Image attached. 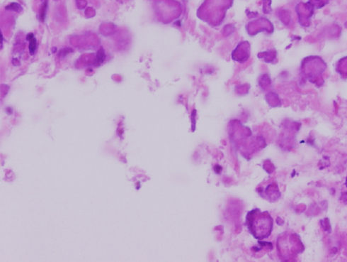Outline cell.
<instances>
[{"label":"cell","instance_id":"cell-1","mask_svg":"<svg viewBox=\"0 0 347 262\" xmlns=\"http://www.w3.org/2000/svg\"><path fill=\"white\" fill-rule=\"evenodd\" d=\"M247 225L252 235L257 240H263L270 235L273 220L267 212L259 210L251 211L247 215Z\"/></svg>","mask_w":347,"mask_h":262},{"label":"cell","instance_id":"cell-2","mask_svg":"<svg viewBox=\"0 0 347 262\" xmlns=\"http://www.w3.org/2000/svg\"><path fill=\"white\" fill-rule=\"evenodd\" d=\"M105 60V53L103 48H100L99 51L97 52L96 55V61L99 63H102Z\"/></svg>","mask_w":347,"mask_h":262},{"label":"cell","instance_id":"cell-3","mask_svg":"<svg viewBox=\"0 0 347 262\" xmlns=\"http://www.w3.org/2000/svg\"><path fill=\"white\" fill-rule=\"evenodd\" d=\"M6 9L13 10V11L17 12H20L22 10V7H21L20 5H19L17 3H12L11 5L6 7Z\"/></svg>","mask_w":347,"mask_h":262},{"label":"cell","instance_id":"cell-4","mask_svg":"<svg viewBox=\"0 0 347 262\" xmlns=\"http://www.w3.org/2000/svg\"><path fill=\"white\" fill-rule=\"evenodd\" d=\"M35 48H36V40L35 39V38H33L30 40V43H29V52L31 55L34 53Z\"/></svg>","mask_w":347,"mask_h":262},{"label":"cell","instance_id":"cell-5","mask_svg":"<svg viewBox=\"0 0 347 262\" xmlns=\"http://www.w3.org/2000/svg\"><path fill=\"white\" fill-rule=\"evenodd\" d=\"M86 5V0H77V6L79 9H84Z\"/></svg>","mask_w":347,"mask_h":262},{"label":"cell","instance_id":"cell-6","mask_svg":"<svg viewBox=\"0 0 347 262\" xmlns=\"http://www.w3.org/2000/svg\"><path fill=\"white\" fill-rule=\"evenodd\" d=\"M33 38H34V37H33V35L32 34V33H29V34H28V36H27V39L29 40V41H30L31 39H32Z\"/></svg>","mask_w":347,"mask_h":262},{"label":"cell","instance_id":"cell-7","mask_svg":"<svg viewBox=\"0 0 347 262\" xmlns=\"http://www.w3.org/2000/svg\"><path fill=\"white\" fill-rule=\"evenodd\" d=\"M0 38H1V39H0V43H1V48H2V45L3 43V36L2 34V33L1 34H0Z\"/></svg>","mask_w":347,"mask_h":262}]
</instances>
